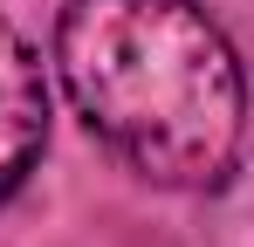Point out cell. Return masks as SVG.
<instances>
[{"label":"cell","mask_w":254,"mask_h":247,"mask_svg":"<svg viewBox=\"0 0 254 247\" xmlns=\"http://www.w3.org/2000/svg\"><path fill=\"white\" fill-rule=\"evenodd\" d=\"M55 62L83 124L151 185H213L241 151L248 82L192 0H69Z\"/></svg>","instance_id":"cell-1"},{"label":"cell","mask_w":254,"mask_h":247,"mask_svg":"<svg viewBox=\"0 0 254 247\" xmlns=\"http://www.w3.org/2000/svg\"><path fill=\"white\" fill-rule=\"evenodd\" d=\"M48 137V89H42V62L35 48L0 21V199L35 172Z\"/></svg>","instance_id":"cell-2"}]
</instances>
